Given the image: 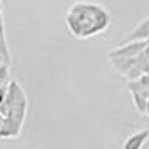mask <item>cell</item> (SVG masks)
I'll return each instance as SVG.
<instances>
[{"label":"cell","mask_w":149,"mask_h":149,"mask_svg":"<svg viewBox=\"0 0 149 149\" xmlns=\"http://www.w3.org/2000/svg\"><path fill=\"white\" fill-rule=\"evenodd\" d=\"M7 92H8V87H0V106L7 99Z\"/></svg>","instance_id":"obj_9"},{"label":"cell","mask_w":149,"mask_h":149,"mask_svg":"<svg viewBox=\"0 0 149 149\" xmlns=\"http://www.w3.org/2000/svg\"><path fill=\"white\" fill-rule=\"evenodd\" d=\"M0 57L3 64L10 65V50H8L7 37H5V22H3V15H0Z\"/></svg>","instance_id":"obj_7"},{"label":"cell","mask_w":149,"mask_h":149,"mask_svg":"<svg viewBox=\"0 0 149 149\" xmlns=\"http://www.w3.org/2000/svg\"><path fill=\"white\" fill-rule=\"evenodd\" d=\"M146 49V42H129V44H122L117 49H112L107 52V59L111 57H127V59H136L137 55L144 54Z\"/></svg>","instance_id":"obj_3"},{"label":"cell","mask_w":149,"mask_h":149,"mask_svg":"<svg viewBox=\"0 0 149 149\" xmlns=\"http://www.w3.org/2000/svg\"><path fill=\"white\" fill-rule=\"evenodd\" d=\"M10 72H8V64L0 65V87H8L10 86Z\"/></svg>","instance_id":"obj_8"},{"label":"cell","mask_w":149,"mask_h":149,"mask_svg":"<svg viewBox=\"0 0 149 149\" xmlns=\"http://www.w3.org/2000/svg\"><path fill=\"white\" fill-rule=\"evenodd\" d=\"M149 39V17L142 19L137 25L134 27V30L126 37L124 44H129V42H146Z\"/></svg>","instance_id":"obj_4"},{"label":"cell","mask_w":149,"mask_h":149,"mask_svg":"<svg viewBox=\"0 0 149 149\" xmlns=\"http://www.w3.org/2000/svg\"><path fill=\"white\" fill-rule=\"evenodd\" d=\"M109 62L112 64V67L116 69V72L121 75H127L131 67L134 65L136 59H127V57H111Z\"/></svg>","instance_id":"obj_6"},{"label":"cell","mask_w":149,"mask_h":149,"mask_svg":"<svg viewBox=\"0 0 149 149\" xmlns=\"http://www.w3.org/2000/svg\"><path fill=\"white\" fill-rule=\"evenodd\" d=\"M146 116H149V101H148V109H146Z\"/></svg>","instance_id":"obj_11"},{"label":"cell","mask_w":149,"mask_h":149,"mask_svg":"<svg viewBox=\"0 0 149 149\" xmlns=\"http://www.w3.org/2000/svg\"><path fill=\"white\" fill-rule=\"evenodd\" d=\"M2 64H3V61H2V59H0V65H2Z\"/></svg>","instance_id":"obj_13"},{"label":"cell","mask_w":149,"mask_h":149,"mask_svg":"<svg viewBox=\"0 0 149 149\" xmlns=\"http://www.w3.org/2000/svg\"><path fill=\"white\" fill-rule=\"evenodd\" d=\"M2 8H3V3L0 2V15H2Z\"/></svg>","instance_id":"obj_12"},{"label":"cell","mask_w":149,"mask_h":149,"mask_svg":"<svg viewBox=\"0 0 149 149\" xmlns=\"http://www.w3.org/2000/svg\"><path fill=\"white\" fill-rule=\"evenodd\" d=\"M148 139H149V131L148 129H141V131H137V132L129 136L126 139V142H124L122 149H142L144 142Z\"/></svg>","instance_id":"obj_5"},{"label":"cell","mask_w":149,"mask_h":149,"mask_svg":"<svg viewBox=\"0 0 149 149\" xmlns=\"http://www.w3.org/2000/svg\"><path fill=\"white\" fill-rule=\"evenodd\" d=\"M0 59H2V57H0Z\"/></svg>","instance_id":"obj_15"},{"label":"cell","mask_w":149,"mask_h":149,"mask_svg":"<svg viewBox=\"0 0 149 149\" xmlns=\"http://www.w3.org/2000/svg\"><path fill=\"white\" fill-rule=\"evenodd\" d=\"M112 24V15L101 3L77 2L65 15L67 30L75 39H91L107 32Z\"/></svg>","instance_id":"obj_1"},{"label":"cell","mask_w":149,"mask_h":149,"mask_svg":"<svg viewBox=\"0 0 149 149\" xmlns=\"http://www.w3.org/2000/svg\"><path fill=\"white\" fill-rule=\"evenodd\" d=\"M144 55H146V59L149 61V39L146 40V49H144Z\"/></svg>","instance_id":"obj_10"},{"label":"cell","mask_w":149,"mask_h":149,"mask_svg":"<svg viewBox=\"0 0 149 149\" xmlns=\"http://www.w3.org/2000/svg\"><path fill=\"white\" fill-rule=\"evenodd\" d=\"M27 107L29 102L25 91L17 81H12L8 86L7 99L0 106V114L3 117L0 122V137L15 139L20 136L27 116Z\"/></svg>","instance_id":"obj_2"},{"label":"cell","mask_w":149,"mask_h":149,"mask_svg":"<svg viewBox=\"0 0 149 149\" xmlns=\"http://www.w3.org/2000/svg\"><path fill=\"white\" fill-rule=\"evenodd\" d=\"M2 119H3V117H2V114H0V122H2Z\"/></svg>","instance_id":"obj_14"}]
</instances>
